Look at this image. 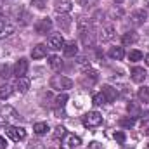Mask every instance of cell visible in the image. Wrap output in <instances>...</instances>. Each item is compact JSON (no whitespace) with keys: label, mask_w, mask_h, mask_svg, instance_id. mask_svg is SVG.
Listing matches in <instances>:
<instances>
[{"label":"cell","mask_w":149,"mask_h":149,"mask_svg":"<svg viewBox=\"0 0 149 149\" xmlns=\"http://www.w3.org/2000/svg\"><path fill=\"white\" fill-rule=\"evenodd\" d=\"M73 87V81L68 78V76H63V74H54L50 78V88L54 90H70Z\"/></svg>","instance_id":"obj_1"},{"label":"cell","mask_w":149,"mask_h":149,"mask_svg":"<svg viewBox=\"0 0 149 149\" xmlns=\"http://www.w3.org/2000/svg\"><path fill=\"white\" fill-rule=\"evenodd\" d=\"M83 127H87V128H95V127H99L101 123H102V114L97 111H88L85 116H83Z\"/></svg>","instance_id":"obj_2"},{"label":"cell","mask_w":149,"mask_h":149,"mask_svg":"<svg viewBox=\"0 0 149 149\" xmlns=\"http://www.w3.org/2000/svg\"><path fill=\"white\" fill-rule=\"evenodd\" d=\"M5 132H7V135L14 141V142H21V141H24L26 139V130L23 128V127H16V125H7V128H5Z\"/></svg>","instance_id":"obj_3"},{"label":"cell","mask_w":149,"mask_h":149,"mask_svg":"<svg viewBox=\"0 0 149 149\" xmlns=\"http://www.w3.org/2000/svg\"><path fill=\"white\" fill-rule=\"evenodd\" d=\"M80 144H81V139L78 135H74V134H70V132H66L64 137L61 139L63 149H74V148H78Z\"/></svg>","instance_id":"obj_4"},{"label":"cell","mask_w":149,"mask_h":149,"mask_svg":"<svg viewBox=\"0 0 149 149\" xmlns=\"http://www.w3.org/2000/svg\"><path fill=\"white\" fill-rule=\"evenodd\" d=\"M50 30H52V19H49V17L40 19L35 24V31H37L38 35H47Z\"/></svg>","instance_id":"obj_5"},{"label":"cell","mask_w":149,"mask_h":149,"mask_svg":"<svg viewBox=\"0 0 149 149\" xmlns=\"http://www.w3.org/2000/svg\"><path fill=\"white\" fill-rule=\"evenodd\" d=\"M71 7H73L71 0H54V9L57 14H68Z\"/></svg>","instance_id":"obj_6"},{"label":"cell","mask_w":149,"mask_h":149,"mask_svg":"<svg viewBox=\"0 0 149 149\" xmlns=\"http://www.w3.org/2000/svg\"><path fill=\"white\" fill-rule=\"evenodd\" d=\"M14 74H16V78H23L24 74L28 73V61L24 59V57H21L16 64H14Z\"/></svg>","instance_id":"obj_7"},{"label":"cell","mask_w":149,"mask_h":149,"mask_svg":"<svg viewBox=\"0 0 149 149\" xmlns=\"http://www.w3.org/2000/svg\"><path fill=\"white\" fill-rule=\"evenodd\" d=\"M148 19V12L146 10H142V9H139V10H135V12H132L130 14V21L135 24V26H141V24H144V21Z\"/></svg>","instance_id":"obj_8"},{"label":"cell","mask_w":149,"mask_h":149,"mask_svg":"<svg viewBox=\"0 0 149 149\" xmlns=\"http://www.w3.org/2000/svg\"><path fill=\"white\" fill-rule=\"evenodd\" d=\"M47 45H49V49H52V50H59V49L64 47V38L61 37V35H52V37H49Z\"/></svg>","instance_id":"obj_9"},{"label":"cell","mask_w":149,"mask_h":149,"mask_svg":"<svg viewBox=\"0 0 149 149\" xmlns=\"http://www.w3.org/2000/svg\"><path fill=\"white\" fill-rule=\"evenodd\" d=\"M130 74H132V80H134L135 83H142V81L146 80V76H148L146 70H144V68H139V66H135Z\"/></svg>","instance_id":"obj_10"},{"label":"cell","mask_w":149,"mask_h":149,"mask_svg":"<svg viewBox=\"0 0 149 149\" xmlns=\"http://www.w3.org/2000/svg\"><path fill=\"white\" fill-rule=\"evenodd\" d=\"M71 21H73V19H71L68 14H57V26H59L61 30H64V31L71 28Z\"/></svg>","instance_id":"obj_11"},{"label":"cell","mask_w":149,"mask_h":149,"mask_svg":"<svg viewBox=\"0 0 149 149\" xmlns=\"http://www.w3.org/2000/svg\"><path fill=\"white\" fill-rule=\"evenodd\" d=\"M47 56V45H43V43H38L33 47V50H31V57L33 59H43Z\"/></svg>","instance_id":"obj_12"},{"label":"cell","mask_w":149,"mask_h":149,"mask_svg":"<svg viewBox=\"0 0 149 149\" xmlns=\"http://www.w3.org/2000/svg\"><path fill=\"white\" fill-rule=\"evenodd\" d=\"M17 92H21V94H26L28 92V88H30V80L26 78V76H23V78H17L16 80V87H14Z\"/></svg>","instance_id":"obj_13"},{"label":"cell","mask_w":149,"mask_h":149,"mask_svg":"<svg viewBox=\"0 0 149 149\" xmlns=\"http://www.w3.org/2000/svg\"><path fill=\"white\" fill-rule=\"evenodd\" d=\"M114 37V28L113 26H104L99 33V40L101 42H109L111 38Z\"/></svg>","instance_id":"obj_14"},{"label":"cell","mask_w":149,"mask_h":149,"mask_svg":"<svg viewBox=\"0 0 149 149\" xmlns=\"http://www.w3.org/2000/svg\"><path fill=\"white\" fill-rule=\"evenodd\" d=\"M12 33H14V26L5 23V21H0V38L10 37Z\"/></svg>","instance_id":"obj_15"},{"label":"cell","mask_w":149,"mask_h":149,"mask_svg":"<svg viewBox=\"0 0 149 149\" xmlns=\"http://www.w3.org/2000/svg\"><path fill=\"white\" fill-rule=\"evenodd\" d=\"M108 56L114 61H121L125 57V50H123V47H113V49H109Z\"/></svg>","instance_id":"obj_16"},{"label":"cell","mask_w":149,"mask_h":149,"mask_svg":"<svg viewBox=\"0 0 149 149\" xmlns=\"http://www.w3.org/2000/svg\"><path fill=\"white\" fill-rule=\"evenodd\" d=\"M63 50H64V56H66V57H74V56L78 54V47H76V43H74V42L64 43Z\"/></svg>","instance_id":"obj_17"},{"label":"cell","mask_w":149,"mask_h":149,"mask_svg":"<svg viewBox=\"0 0 149 149\" xmlns=\"http://www.w3.org/2000/svg\"><path fill=\"white\" fill-rule=\"evenodd\" d=\"M139 40V35L135 33V31H127L123 37H121V43L123 45H132V43H135Z\"/></svg>","instance_id":"obj_18"},{"label":"cell","mask_w":149,"mask_h":149,"mask_svg":"<svg viewBox=\"0 0 149 149\" xmlns=\"http://www.w3.org/2000/svg\"><path fill=\"white\" fill-rule=\"evenodd\" d=\"M102 94H104V97H106L108 102H113V101L116 99V95H118L116 90H114L113 87H109V85H104V87H102Z\"/></svg>","instance_id":"obj_19"},{"label":"cell","mask_w":149,"mask_h":149,"mask_svg":"<svg viewBox=\"0 0 149 149\" xmlns=\"http://www.w3.org/2000/svg\"><path fill=\"white\" fill-rule=\"evenodd\" d=\"M127 111H128L130 116H139V114H141V106H139L137 102L130 101V102L127 104Z\"/></svg>","instance_id":"obj_20"},{"label":"cell","mask_w":149,"mask_h":149,"mask_svg":"<svg viewBox=\"0 0 149 149\" xmlns=\"http://www.w3.org/2000/svg\"><path fill=\"white\" fill-rule=\"evenodd\" d=\"M137 95H139V101L141 102L149 104V87H141L139 92H137Z\"/></svg>","instance_id":"obj_21"},{"label":"cell","mask_w":149,"mask_h":149,"mask_svg":"<svg viewBox=\"0 0 149 149\" xmlns=\"http://www.w3.org/2000/svg\"><path fill=\"white\" fill-rule=\"evenodd\" d=\"M49 64H50V68H52V70H56V71H59V70L63 68V61H61V57H59V56H50Z\"/></svg>","instance_id":"obj_22"},{"label":"cell","mask_w":149,"mask_h":149,"mask_svg":"<svg viewBox=\"0 0 149 149\" xmlns=\"http://www.w3.org/2000/svg\"><path fill=\"white\" fill-rule=\"evenodd\" d=\"M12 90H14V87H10V85H0V99H9L10 95H12Z\"/></svg>","instance_id":"obj_23"},{"label":"cell","mask_w":149,"mask_h":149,"mask_svg":"<svg viewBox=\"0 0 149 149\" xmlns=\"http://www.w3.org/2000/svg\"><path fill=\"white\" fill-rule=\"evenodd\" d=\"M33 130H35L37 135H45V134L49 132V125L43 123V121H40V123H35V125H33Z\"/></svg>","instance_id":"obj_24"},{"label":"cell","mask_w":149,"mask_h":149,"mask_svg":"<svg viewBox=\"0 0 149 149\" xmlns=\"http://www.w3.org/2000/svg\"><path fill=\"white\" fill-rule=\"evenodd\" d=\"M92 102H94L95 106H101V104H106L108 101H106V97H104V94H102V92H99V94H95V95L92 97Z\"/></svg>","instance_id":"obj_25"},{"label":"cell","mask_w":149,"mask_h":149,"mask_svg":"<svg viewBox=\"0 0 149 149\" xmlns=\"http://www.w3.org/2000/svg\"><path fill=\"white\" fill-rule=\"evenodd\" d=\"M144 56H142V52L141 50H132L130 54H128V59L132 61V63H137V61H141Z\"/></svg>","instance_id":"obj_26"},{"label":"cell","mask_w":149,"mask_h":149,"mask_svg":"<svg viewBox=\"0 0 149 149\" xmlns=\"http://www.w3.org/2000/svg\"><path fill=\"white\" fill-rule=\"evenodd\" d=\"M64 134H66V128L59 125V127H56V132H54V139H56V141H59V139H63V137H64Z\"/></svg>","instance_id":"obj_27"},{"label":"cell","mask_w":149,"mask_h":149,"mask_svg":"<svg viewBox=\"0 0 149 149\" xmlns=\"http://www.w3.org/2000/svg\"><path fill=\"white\" fill-rule=\"evenodd\" d=\"M66 101H68V95H66V94H59V95H57V99H56L57 106H61V108L66 104Z\"/></svg>","instance_id":"obj_28"},{"label":"cell","mask_w":149,"mask_h":149,"mask_svg":"<svg viewBox=\"0 0 149 149\" xmlns=\"http://www.w3.org/2000/svg\"><path fill=\"white\" fill-rule=\"evenodd\" d=\"M31 5H35L37 9H40V10H42V9L45 7V0H31Z\"/></svg>","instance_id":"obj_29"},{"label":"cell","mask_w":149,"mask_h":149,"mask_svg":"<svg viewBox=\"0 0 149 149\" xmlns=\"http://www.w3.org/2000/svg\"><path fill=\"white\" fill-rule=\"evenodd\" d=\"M78 64H80L81 68H85V70H90V64L87 63V57H80V59H78Z\"/></svg>","instance_id":"obj_30"},{"label":"cell","mask_w":149,"mask_h":149,"mask_svg":"<svg viewBox=\"0 0 149 149\" xmlns=\"http://www.w3.org/2000/svg\"><path fill=\"white\" fill-rule=\"evenodd\" d=\"M114 139H116L120 144H123V142H125V134H123V132H114Z\"/></svg>","instance_id":"obj_31"},{"label":"cell","mask_w":149,"mask_h":149,"mask_svg":"<svg viewBox=\"0 0 149 149\" xmlns=\"http://www.w3.org/2000/svg\"><path fill=\"white\" fill-rule=\"evenodd\" d=\"M120 125H121V127H132V125H134V118H128V120H120Z\"/></svg>","instance_id":"obj_32"},{"label":"cell","mask_w":149,"mask_h":149,"mask_svg":"<svg viewBox=\"0 0 149 149\" xmlns=\"http://www.w3.org/2000/svg\"><path fill=\"white\" fill-rule=\"evenodd\" d=\"M87 149H104V148H102L99 142H95V141H94V142H90V144H88V148H87Z\"/></svg>","instance_id":"obj_33"},{"label":"cell","mask_w":149,"mask_h":149,"mask_svg":"<svg viewBox=\"0 0 149 149\" xmlns=\"http://www.w3.org/2000/svg\"><path fill=\"white\" fill-rule=\"evenodd\" d=\"M0 76H2V78H7V76H10V74H9V68H7V66H3V68L0 70Z\"/></svg>","instance_id":"obj_34"},{"label":"cell","mask_w":149,"mask_h":149,"mask_svg":"<svg viewBox=\"0 0 149 149\" xmlns=\"http://www.w3.org/2000/svg\"><path fill=\"white\" fill-rule=\"evenodd\" d=\"M5 148H7V141L0 135V149H5Z\"/></svg>","instance_id":"obj_35"},{"label":"cell","mask_w":149,"mask_h":149,"mask_svg":"<svg viewBox=\"0 0 149 149\" xmlns=\"http://www.w3.org/2000/svg\"><path fill=\"white\" fill-rule=\"evenodd\" d=\"M76 2H78V3H80V5H85V3H87V2H88V0H76Z\"/></svg>","instance_id":"obj_36"},{"label":"cell","mask_w":149,"mask_h":149,"mask_svg":"<svg viewBox=\"0 0 149 149\" xmlns=\"http://www.w3.org/2000/svg\"><path fill=\"white\" fill-rule=\"evenodd\" d=\"M146 64H148V66H149V54H148V56H146Z\"/></svg>","instance_id":"obj_37"},{"label":"cell","mask_w":149,"mask_h":149,"mask_svg":"<svg viewBox=\"0 0 149 149\" xmlns=\"http://www.w3.org/2000/svg\"><path fill=\"white\" fill-rule=\"evenodd\" d=\"M114 2H116V3H123L125 0H114Z\"/></svg>","instance_id":"obj_38"},{"label":"cell","mask_w":149,"mask_h":149,"mask_svg":"<svg viewBox=\"0 0 149 149\" xmlns=\"http://www.w3.org/2000/svg\"><path fill=\"white\" fill-rule=\"evenodd\" d=\"M146 134H148V135H149V128H148V130H146Z\"/></svg>","instance_id":"obj_39"},{"label":"cell","mask_w":149,"mask_h":149,"mask_svg":"<svg viewBox=\"0 0 149 149\" xmlns=\"http://www.w3.org/2000/svg\"><path fill=\"white\" fill-rule=\"evenodd\" d=\"M146 3H148V5H149V0H146Z\"/></svg>","instance_id":"obj_40"},{"label":"cell","mask_w":149,"mask_h":149,"mask_svg":"<svg viewBox=\"0 0 149 149\" xmlns=\"http://www.w3.org/2000/svg\"><path fill=\"white\" fill-rule=\"evenodd\" d=\"M148 149H149V146H148Z\"/></svg>","instance_id":"obj_41"}]
</instances>
